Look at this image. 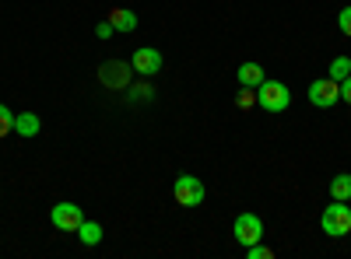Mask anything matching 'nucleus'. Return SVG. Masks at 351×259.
Returning <instances> with one entry per match:
<instances>
[{"mask_svg": "<svg viewBox=\"0 0 351 259\" xmlns=\"http://www.w3.org/2000/svg\"><path fill=\"white\" fill-rule=\"evenodd\" d=\"M49 221H53V228H60V232H77L81 228V221H84V214H81V207L77 204H56L53 210H49Z\"/></svg>", "mask_w": 351, "mask_h": 259, "instance_id": "0eeeda50", "label": "nucleus"}, {"mask_svg": "<svg viewBox=\"0 0 351 259\" xmlns=\"http://www.w3.org/2000/svg\"><path fill=\"white\" fill-rule=\"evenodd\" d=\"M319 224H324V235L344 238L351 232V207L344 204V200H334V204L324 210V217H319Z\"/></svg>", "mask_w": 351, "mask_h": 259, "instance_id": "f03ea898", "label": "nucleus"}, {"mask_svg": "<svg viewBox=\"0 0 351 259\" xmlns=\"http://www.w3.org/2000/svg\"><path fill=\"white\" fill-rule=\"evenodd\" d=\"M77 238H81L84 245H99V242H102V224H99V221H81Z\"/></svg>", "mask_w": 351, "mask_h": 259, "instance_id": "f8f14e48", "label": "nucleus"}, {"mask_svg": "<svg viewBox=\"0 0 351 259\" xmlns=\"http://www.w3.org/2000/svg\"><path fill=\"white\" fill-rule=\"evenodd\" d=\"M256 105L263 112H285L291 105V92H288V84L281 81H263L260 88H256Z\"/></svg>", "mask_w": 351, "mask_h": 259, "instance_id": "f257e3e1", "label": "nucleus"}, {"mask_svg": "<svg viewBox=\"0 0 351 259\" xmlns=\"http://www.w3.org/2000/svg\"><path fill=\"white\" fill-rule=\"evenodd\" d=\"M330 196L334 200H344V204L351 200V176H348V172H341V176L330 179Z\"/></svg>", "mask_w": 351, "mask_h": 259, "instance_id": "ddd939ff", "label": "nucleus"}, {"mask_svg": "<svg viewBox=\"0 0 351 259\" xmlns=\"http://www.w3.org/2000/svg\"><path fill=\"white\" fill-rule=\"evenodd\" d=\"M155 92H152V84H134V88H130V98L134 102H144V98H152Z\"/></svg>", "mask_w": 351, "mask_h": 259, "instance_id": "dca6fc26", "label": "nucleus"}, {"mask_svg": "<svg viewBox=\"0 0 351 259\" xmlns=\"http://www.w3.org/2000/svg\"><path fill=\"white\" fill-rule=\"evenodd\" d=\"M112 32H116V28H112L109 21H99V28H95V36H99V39H112Z\"/></svg>", "mask_w": 351, "mask_h": 259, "instance_id": "6ab92c4d", "label": "nucleus"}, {"mask_svg": "<svg viewBox=\"0 0 351 259\" xmlns=\"http://www.w3.org/2000/svg\"><path fill=\"white\" fill-rule=\"evenodd\" d=\"M109 25L116 28V32H134V28H137V14L127 11V8H112L109 11Z\"/></svg>", "mask_w": 351, "mask_h": 259, "instance_id": "9d476101", "label": "nucleus"}, {"mask_svg": "<svg viewBox=\"0 0 351 259\" xmlns=\"http://www.w3.org/2000/svg\"><path fill=\"white\" fill-rule=\"evenodd\" d=\"M246 256H250V259H271L274 252H271L267 245H260V242H256V245H246Z\"/></svg>", "mask_w": 351, "mask_h": 259, "instance_id": "f3484780", "label": "nucleus"}, {"mask_svg": "<svg viewBox=\"0 0 351 259\" xmlns=\"http://www.w3.org/2000/svg\"><path fill=\"white\" fill-rule=\"evenodd\" d=\"M236 77H239V84H243V88H253V92L260 88L263 81H267V74H263V67H260V64H253V60H246V64H243V67L236 70Z\"/></svg>", "mask_w": 351, "mask_h": 259, "instance_id": "1a4fd4ad", "label": "nucleus"}, {"mask_svg": "<svg viewBox=\"0 0 351 259\" xmlns=\"http://www.w3.org/2000/svg\"><path fill=\"white\" fill-rule=\"evenodd\" d=\"M39 116L36 112H21V116H14V133H21V137H36L39 133Z\"/></svg>", "mask_w": 351, "mask_h": 259, "instance_id": "9b49d317", "label": "nucleus"}, {"mask_svg": "<svg viewBox=\"0 0 351 259\" xmlns=\"http://www.w3.org/2000/svg\"><path fill=\"white\" fill-rule=\"evenodd\" d=\"M341 98H344V102L351 105V74H348V77L341 81Z\"/></svg>", "mask_w": 351, "mask_h": 259, "instance_id": "412c9836", "label": "nucleus"}, {"mask_svg": "<svg viewBox=\"0 0 351 259\" xmlns=\"http://www.w3.org/2000/svg\"><path fill=\"white\" fill-rule=\"evenodd\" d=\"M130 67H134V74L152 77V74H158V70H162V53H158V49H152V46H141V49L130 56Z\"/></svg>", "mask_w": 351, "mask_h": 259, "instance_id": "6e6552de", "label": "nucleus"}, {"mask_svg": "<svg viewBox=\"0 0 351 259\" xmlns=\"http://www.w3.org/2000/svg\"><path fill=\"white\" fill-rule=\"evenodd\" d=\"M348 74H351V60H348V56H334V60H330V74H327V77H334V81L341 84Z\"/></svg>", "mask_w": 351, "mask_h": 259, "instance_id": "4468645a", "label": "nucleus"}, {"mask_svg": "<svg viewBox=\"0 0 351 259\" xmlns=\"http://www.w3.org/2000/svg\"><path fill=\"white\" fill-rule=\"evenodd\" d=\"M11 130H14V112L0 102V137H8Z\"/></svg>", "mask_w": 351, "mask_h": 259, "instance_id": "2eb2a0df", "label": "nucleus"}, {"mask_svg": "<svg viewBox=\"0 0 351 259\" xmlns=\"http://www.w3.org/2000/svg\"><path fill=\"white\" fill-rule=\"evenodd\" d=\"M337 25H341V32L351 39V8H344V11L337 14Z\"/></svg>", "mask_w": 351, "mask_h": 259, "instance_id": "a211bd4d", "label": "nucleus"}, {"mask_svg": "<svg viewBox=\"0 0 351 259\" xmlns=\"http://www.w3.org/2000/svg\"><path fill=\"white\" fill-rule=\"evenodd\" d=\"M232 235H236L239 245H256L263 238V221L256 214H239L236 217V228H232Z\"/></svg>", "mask_w": 351, "mask_h": 259, "instance_id": "423d86ee", "label": "nucleus"}, {"mask_svg": "<svg viewBox=\"0 0 351 259\" xmlns=\"http://www.w3.org/2000/svg\"><path fill=\"white\" fill-rule=\"evenodd\" d=\"M253 102H256V95H253V88H243V92H239V105H243V109H250Z\"/></svg>", "mask_w": 351, "mask_h": 259, "instance_id": "aec40b11", "label": "nucleus"}, {"mask_svg": "<svg viewBox=\"0 0 351 259\" xmlns=\"http://www.w3.org/2000/svg\"><path fill=\"white\" fill-rule=\"evenodd\" d=\"M130 77H134V67L120 64V60H106L99 67V81H102V88H109V92H127Z\"/></svg>", "mask_w": 351, "mask_h": 259, "instance_id": "7ed1b4c3", "label": "nucleus"}, {"mask_svg": "<svg viewBox=\"0 0 351 259\" xmlns=\"http://www.w3.org/2000/svg\"><path fill=\"white\" fill-rule=\"evenodd\" d=\"M309 102H313L316 109H330V105H337V102H341V84H337L334 77H319V81H313V84H309Z\"/></svg>", "mask_w": 351, "mask_h": 259, "instance_id": "20e7f679", "label": "nucleus"}, {"mask_svg": "<svg viewBox=\"0 0 351 259\" xmlns=\"http://www.w3.org/2000/svg\"><path fill=\"white\" fill-rule=\"evenodd\" d=\"M172 193H176V204L180 207H200L204 204V182L197 176H180Z\"/></svg>", "mask_w": 351, "mask_h": 259, "instance_id": "39448f33", "label": "nucleus"}]
</instances>
